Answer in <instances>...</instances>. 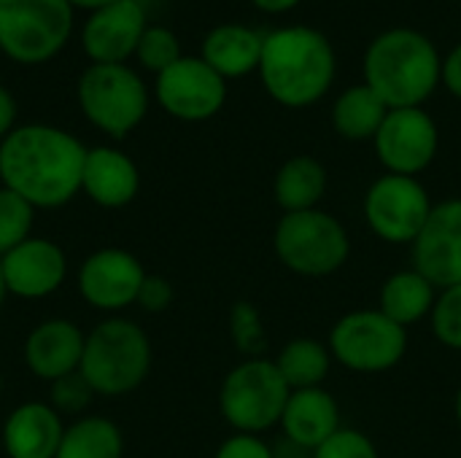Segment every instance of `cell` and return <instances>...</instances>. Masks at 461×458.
Listing matches in <instances>:
<instances>
[{"label": "cell", "mask_w": 461, "mask_h": 458, "mask_svg": "<svg viewBox=\"0 0 461 458\" xmlns=\"http://www.w3.org/2000/svg\"><path fill=\"white\" fill-rule=\"evenodd\" d=\"M86 148L54 124H19L0 140V181L32 208H62L81 192Z\"/></svg>", "instance_id": "obj_1"}, {"label": "cell", "mask_w": 461, "mask_h": 458, "mask_svg": "<svg viewBox=\"0 0 461 458\" xmlns=\"http://www.w3.org/2000/svg\"><path fill=\"white\" fill-rule=\"evenodd\" d=\"M338 59L324 32L292 24L265 35L259 76L267 94L286 108L319 103L335 78Z\"/></svg>", "instance_id": "obj_2"}, {"label": "cell", "mask_w": 461, "mask_h": 458, "mask_svg": "<svg viewBox=\"0 0 461 458\" xmlns=\"http://www.w3.org/2000/svg\"><path fill=\"white\" fill-rule=\"evenodd\" d=\"M435 43L411 27L381 32L365 54V84L389 108H421L440 84Z\"/></svg>", "instance_id": "obj_3"}, {"label": "cell", "mask_w": 461, "mask_h": 458, "mask_svg": "<svg viewBox=\"0 0 461 458\" xmlns=\"http://www.w3.org/2000/svg\"><path fill=\"white\" fill-rule=\"evenodd\" d=\"M151 370V340L130 319H105L84 343L78 373L100 397L135 391Z\"/></svg>", "instance_id": "obj_4"}, {"label": "cell", "mask_w": 461, "mask_h": 458, "mask_svg": "<svg viewBox=\"0 0 461 458\" xmlns=\"http://www.w3.org/2000/svg\"><path fill=\"white\" fill-rule=\"evenodd\" d=\"M273 248L278 262L294 275L324 278L338 273L351 254V240L340 219L313 208L284 213L276 224Z\"/></svg>", "instance_id": "obj_5"}, {"label": "cell", "mask_w": 461, "mask_h": 458, "mask_svg": "<svg viewBox=\"0 0 461 458\" xmlns=\"http://www.w3.org/2000/svg\"><path fill=\"white\" fill-rule=\"evenodd\" d=\"M68 0H0V51L16 65L54 59L73 35Z\"/></svg>", "instance_id": "obj_6"}, {"label": "cell", "mask_w": 461, "mask_h": 458, "mask_svg": "<svg viewBox=\"0 0 461 458\" xmlns=\"http://www.w3.org/2000/svg\"><path fill=\"white\" fill-rule=\"evenodd\" d=\"M76 97L86 121L111 138L130 135L149 113V86L127 62L89 65L78 76Z\"/></svg>", "instance_id": "obj_7"}, {"label": "cell", "mask_w": 461, "mask_h": 458, "mask_svg": "<svg viewBox=\"0 0 461 458\" xmlns=\"http://www.w3.org/2000/svg\"><path fill=\"white\" fill-rule=\"evenodd\" d=\"M289 394L292 389L276 362L246 359L227 373L219 389V410L238 435H259L281 424Z\"/></svg>", "instance_id": "obj_8"}, {"label": "cell", "mask_w": 461, "mask_h": 458, "mask_svg": "<svg viewBox=\"0 0 461 458\" xmlns=\"http://www.w3.org/2000/svg\"><path fill=\"white\" fill-rule=\"evenodd\" d=\"M332 362L359 375L394 370L408 354V329L381 310H351L335 321L327 343Z\"/></svg>", "instance_id": "obj_9"}, {"label": "cell", "mask_w": 461, "mask_h": 458, "mask_svg": "<svg viewBox=\"0 0 461 458\" xmlns=\"http://www.w3.org/2000/svg\"><path fill=\"white\" fill-rule=\"evenodd\" d=\"M432 208L429 192L419 178L386 173L370 184L362 213L370 232H375L381 240L392 246H413L429 221Z\"/></svg>", "instance_id": "obj_10"}, {"label": "cell", "mask_w": 461, "mask_h": 458, "mask_svg": "<svg viewBox=\"0 0 461 458\" xmlns=\"http://www.w3.org/2000/svg\"><path fill=\"white\" fill-rule=\"evenodd\" d=\"M154 97L173 119L205 121L224 108L227 81L203 57H181L157 76Z\"/></svg>", "instance_id": "obj_11"}, {"label": "cell", "mask_w": 461, "mask_h": 458, "mask_svg": "<svg viewBox=\"0 0 461 458\" xmlns=\"http://www.w3.org/2000/svg\"><path fill=\"white\" fill-rule=\"evenodd\" d=\"M373 140L386 173L411 178L424 173L440 148L438 124L424 108H392Z\"/></svg>", "instance_id": "obj_12"}, {"label": "cell", "mask_w": 461, "mask_h": 458, "mask_svg": "<svg viewBox=\"0 0 461 458\" xmlns=\"http://www.w3.org/2000/svg\"><path fill=\"white\" fill-rule=\"evenodd\" d=\"M413 270L438 292L461 283V197L432 208L429 221L413 243Z\"/></svg>", "instance_id": "obj_13"}, {"label": "cell", "mask_w": 461, "mask_h": 458, "mask_svg": "<svg viewBox=\"0 0 461 458\" xmlns=\"http://www.w3.org/2000/svg\"><path fill=\"white\" fill-rule=\"evenodd\" d=\"M146 270L140 259L124 248H100L86 256L78 270V292L81 297L105 313L124 310L138 302L140 286L146 281Z\"/></svg>", "instance_id": "obj_14"}, {"label": "cell", "mask_w": 461, "mask_h": 458, "mask_svg": "<svg viewBox=\"0 0 461 458\" xmlns=\"http://www.w3.org/2000/svg\"><path fill=\"white\" fill-rule=\"evenodd\" d=\"M146 11L138 0H119L86 16L81 46L92 65H124L135 57L140 35L146 32Z\"/></svg>", "instance_id": "obj_15"}, {"label": "cell", "mask_w": 461, "mask_h": 458, "mask_svg": "<svg viewBox=\"0 0 461 458\" xmlns=\"http://www.w3.org/2000/svg\"><path fill=\"white\" fill-rule=\"evenodd\" d=\"M5 292L22 300H43L54 294L68 273L65 251L49 238H27L0 256Z\"/></svg>", "instance_id": "obj_16"}, {"label": "cell", "mask_w": 461, "mask_h": 458, "mask_svg": "<svg viewBox=\"0 0 461 458\" xmlns=\"http://www.w3.org/2000/svg\"><path fill=\"white\" fill-rule=\"evenodd\" d=\"M86 335L68 319L41 321L24 343V362L30 373L41 381H59L81 367Z\"/></svg>", "instance_id": "obj_17"}, {"label": "cell", "mask_w": 461, "mask_h": 458, "mask_svg": "<svg viewBox=\"0 0 461 458\" xmlns=\"http://www.w3.org/2000/svg\"><path fill=\"white\" fill-rule=\"evenodd\" d=\"M138 189H140V173L132 157L111 146L86 148L81 192L95 205L111 211L124 208L138 197Z\"/></svg>", "instance_id": "obj_18"}, {"label": "cell", "mask_w": 461, "mask_h": 458, "mask_svg": "<svg viewBox=\"0 0 461 458\" xmlns=\"http://www.w3.org/2000/svg\"><path fill=\"white\" fill-rule=\"evenodd\" d=\"M62 435V416L51 405L24 402L3 424V448L8 458H57Z\"/></svg>", "instance_id": "obj_19"}, {"label": "cell", "mask_w": 461, "mask_h": 458, "mask_svg": "<svg viewBox=\"0 0 461 458\" xmlns=\"http://www.w3.org/2000/svg\"><path fill=\"white\" fill-rule=\"evenodd\" d=\"M281 429L294 445L316 451L340 429L338 400L324 386L292 391L281 416Z\"/></svg>", "instance_id": "obj_20"}, {"label": "cell", "mask_w": 461, "mask_h": 458, "mask_svg": "<svg viewBox=\"0 0 461 458\" xmlns=\"http://www.w3.org/2000/svg\"><path fill=\"white\" fill-rule=\"evenodd\" d=\"M262 43L265 38L246 24H219L205 35L200 57L224 81L240 78L251 70H259Z\"/></svg>", "instance_id": "obj_21"}, {"label": "cell", "mask_w": 461, "mask_h": 458, "mask_svg": "<svg viewBox=\"0 0 461 458\" xmlns=\"http://www.w3.org/2000/svg\"><path fill=\"white\" fill-rule=\"evenodd\" d=\"M327 167L308 154L289 157L273 181V197L284 213H300L313 211L327 194Z\"/></svg>", "instance_id": "obj_22"}, {"label": "cell", "mask_w": 461, "mask_h": 458, "mask_svg": "<svg viewBox=\"0 0 461 458\" xmlns=\"http://www.w3.org/2000/svg\"><path fill=\"white\" fill-rule=\"evenodd\" d=\"M435 302H438V289L419 270H400L384 281L378 310L389 316L394 324L408 329L411 324L429 319Z\"/></svg>", "instance_id": "obj_23"}, {"label": "cell", "mask_w": 461, "mask_h": 458, "mask_svg": "<svg viewBox=\"0 0 461 458\" xmlns=\"http://www.w3.org/2000/svg\"><path fill=\"white\" fill-rule=\"evenodd\" d=\"M392 108L367 86H348L332 105V127L346 140H373Z\"/></svg>", "instance_id": "obj_24"}, {"label": "cell", "mask_w": 461, "mask_h": 458, "mask_svg": "<svg viewBox=\"0 0 461 458\" xmlns=\"http://www.w3.org/2000/svg\"><path fill=\"white\" fill-rule=\"evenodd\" d=\"M273 362H276L281 378L286 381V386L292 391L321 386L332 370L330 348L319 340H311V337L289 340Z\"/></svg>", "instance_id": "obj_25"}, {"label": "cell", "mask_w": 461, "mask_h": 458, "mask_svg": "<svg viewBox=\"0 0 461 458\" xmlns=\"http://www.w3.org/2000/svg\"><path fill=\"white\" fill-rule=\"evenodd\" d=\"M124 437L119 427L100 416H86L65 427L57 458H122Z\"/></svg>", "instance_id": "obj_26"}, {"label": "cell", "mask_w": 461, "mask_h": 458, "mask_svg": "<svg viewBox=\"0 0 461 458\" xmlns=\"http://www.w3.org/2000/svg\"><path fill=\"white\" fill-rule=\"evenodd\" d=\"M230 335L235 348L246 359H265L267 351V332L262 316L254 302H235L230 310Z\"/></svg>", "instance_id": "obj_27"}, {"label": "cell", "mask_w": 461, "mask_h": 458, "mask_svg": "<svg viewBox=\"0 0 461 458\" xmlns=\"http://www.w3.org/2000/svg\"><path fill=\"white\" fill-rule=\"evenodd\" d=\"M32 216L35 208L24 197L0 186V256L32 238Z\"/></svg>", "instance_id": "obj_28"}, {"label": "cell", "mask_w": 461, "mask_h": 458, "mask_svg": "<svg viewBox=\"0 0 461 458\" xmlns=\"http://www.w3.org/2000/svg\"><path fill=\"white\" fill-rule=\"evenodd\" d=\"M140 67L151 70V73H162L170 65H176L184 54H181V43L176 38V32L170 27L162 24H149L146 32L140 35L138 51H135Z\"/></svg>", "instance_id": "obj_29"}, {"label": "cell", "mask_w": 461, "mask_h": 458, "mask_svg": "<svg viewBox=\"0 0 461 458\" xmlns=\"http://www.w3.org/2000/svg\"><path fill=\"white\" fill-rule=\"evenodd\" d=\"M432 335L451 351H461V283L438 292V302L429 316Z\"/></svg>", "instance_id": "obj_30"}, {"label": "cell", "mask_w": 461, "mask_h": 458, "mask_svg": "<svg viewBox=\"0 0 461 458\" xmlns=\"http://www.w3.org/2000/svg\"><path fill=\"white\" fill-rule=\"evenodd\" d=\"M313 458H381L375 443L359 429H338L327 443H321Z\"/></svg>", "instance_id": "obj_31"}, {"label": "cell", "mask_w": 461, "mask_h": 458, "mask_svg": "<svg viewBox=\"0 0 461 458\" xmlns=\"http://www.w3.org/2000/svg\"><path fill=\"white\" fill-rule=\"evenodd\" d=\"M95 391L89 389V383L84 381L81 373H73L68 378H59L51 383V408L59 416H76L81 413L89 402H92Z\"/></svg>", "instance_id": "obj_32"}, {"label": "cell", "mask_w": 461, "mask_h": 458, "mask_svg": "<svg viewBox=\"0 0 461 458\" xmlns=\"http://www.w3.org/2000/svg\"><path fill=\"white\" fill-rule=\"evenodd\" d=\"M213 458H276L259 435H232L224 440Z\"/></svg>", "instance_id": "obj_33"}, {"label": "cell", "mask_w": 461, "mask_h": 458, "mask_svg": "<svg viewBox=\"0 0 461 458\" xmlns=\"http://www.w3.org/2000/svg\"><path fill=\"white\" fill-rule=\"evenodd\" d=\"M173 302V286L167 278L162 275H146L143 286H140V294H138V305L149 313H162L167 310Z\"/></svg>", "instance_id": "obj_34"}, {"label": "cell", "mask_w": 461, "mask_h": 458, "mask_svg": "<svg viewBox=\"0 0 461 458\" xmlns=\"http://www.w3.org/2000/svg\"><path fill=\"white\" fill-rule=\"evenodd\" d=\"M440 81L446 84V89L461 100V43L456 49H451V54L443 59V70H440Z\"/></svg>", "instance_id": "obj_35"}, {"label": "cell", "mask_w": 461, "mask_h": 458, "mask_svg": "<svg viewBox=\"0 0 461 458\" xmlns=\"http://www.w3.org/2000/svg\"><path fill=\"white\" fill-rule=\"evenodd\" d=\"M16 127V100L14 94L0 84V140Z\"/></svg>", "instance_id": "obj_36"}, {"label": "cell", "mask_w": 461, "mask_h": 458, "mask_svg": "<svg viewBox=\"0 0 461 458\" xmlns=\"http://www.w3.org/2000/svg\"><path fill=\"white\" fill-rule=\"evenodd\" d=\"M257 8H262V11H267V13H281V11H289V8H294L300 0H251Z\"/></svg>", "instance_id": "obj_37"}, {"label": "cell", "mask_w": 461, "mask_h": 458, "mask_svg": "<svg viewBox=\"0 0 461 458\" xmlns=\"http://www.w3.org/2000/svg\"><path fill=\"white\" fill-rule=\"evenodd\" d=\"M73 8H84V11H97V8H105V5H111V3H119V0H68Z\"/></svg>", "instance_id": "obj_38"}, {"label": "cell", "mask_w": 461, "mask_h": 458, "mask_svg": "<svg viewBox=\"0 0 461 458\" xmlns=\"http://www.w3.org/2000/svg\"><path fill=\"white\" fill-rule=\"evenodd\" d=\"M454 413H456V421H459V427H461V386H459V391H456V402H454Z\"/></svg>", "instance_id": "obj_39"}, {"label": "cell", "mask_w": 461, "mask_h": 458, "mask_svg": "<svg viewBox=\"0 0 461 458\" xmlns=\"http://www.w3.org/2000/svg\"><path fill=\"white\" fill-rule=\"evenodd\" d=\"M5 281H3V270H0V308H3V300H5Z\"/></svg>", "instance_id": "obj_40"}, {"label": "cell", "mask_w": 461, "mask_h": 458, "mask_svg": "<svg viewBox=\"0 0 461 458\" xmlns=\"http://www.w3.org/2000/svg\"><path fill=\"white\" fill-rule=\"evenodd\" d=\"M0 391H3V375H0Z\"/></svg>", "instance_id": "obj_41"}]
</instances>
